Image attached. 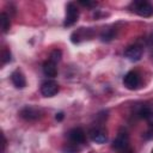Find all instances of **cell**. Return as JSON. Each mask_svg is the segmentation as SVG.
<instances>
[{
	"label": "cell",
	"mask_w": 153,
	"mask_h": 153,
	"mask_svg": "<svg viewBox=\"0 0 153 153\" xmlns=\"http://www.w3.org/2000/svg\"><path fill=\"white\" fill-rule=\"evenodd\" d=\"M2 140H4V148H2V153H5V151H6V143H7L5 135H2Z\"/></svg>",
	"instance_id": "cell-22"
},
{
	"label": "cell",
	"mask_w": 153,
	"mask_h": 153,
	"mask_svg": "<svg viewBox=\"0 0 153 153\" xmlns=\"http://www.w3.org/2000/svg\"><path fill=\"white\" fill-rule=\"evenodd\" d=\"M63 151L66 152V153H76L78 151H79V148H78V146H75V145H73V143H68V145H66L65 147H63Z\"/></svg>",
	"instance_id": "cell-16"
},
{
	"label": "cell",
	"mask_w": 153,
	"mask_h": 153,
	"mask_svg": "<svg viewBox=\"0 0 153 153\" xmlns=\"http://www.w3.org/2000/svg\"><path fill=\"white\" fill-rule=\"evenodd\" d=\"M93 36V31L91 29H85V27H80L76 31H74L71 36V41L73 43H79L82 39H88Z\"/></svg>",
	"instance_id": "cell-9"
},
{
	"label": "cell",
	"mask_w": 153,
	"mask_h": 153,
	"mask_svg": "<svg viewBox=\"0 0 153 153\" xmlns=\"http://www.w3.org/2000/svg\"><path fill=\"white\" fill-rule=\"evenodd\" d=\"M11 81L17 88H24L26 86V79L25 75L20 69H16L11 73Z\"/></svg>",
	"instance_id": "cell-11"
},
{
	"label": "cell",
	"mask_w": 153,
	"mask_h": 153,
	"mask_svg": "<svg viewBox=\"0 0 153 153\" xmlns=\"http://www.w3.org/2000/svg\"><path fill=\"white\" fill-rule=\"evenodd\" d=\"M88 135H90V139L96 142V143H105L106 140H108V135H106V130L102 127H94L92 129H90L88 131Z\"/></svg>",
	"instance_id": "cell-8"
},
{
	"label": "cell",
	"mask_w": 153,
	"mask_h": 153,
	"mask_svg": "<svg viewBox=\"0 0 153 153\" xmlns=\"http://www.w3.org/2000/svg\"><path fill=\"white\" fill-rule=\"evenodd\" d=\"M129 8L131 12H134L137 16L143 17V18H148V17L153 16V5L148 1H143V0L133 1V2H130Z\"/></svg>",
	"instance_id": "cell-1"
},
{
	"label": "cell",
	"mask_w": 153,
	"mask_h": 153,
	"mask_svg": "<svg viewBox=\"0 0 153 153\" xmlns=\"http://www.w3.org/2000/svg\"><path fill=\"white\" fill-rule=\"evenodd\" d=\"M151 153H153V148H152V151H151Z\"/></svg>",
	"instance_id": "cell-24"
},
{
	"label": "cell",
	"mask_w": 153,
	"mask_h": 153,
	"mask_svg": "<svg viewBox=\"0 0 153 153\" xmlns=\"http://www.w3.org/2000/svg\"><path fill=\"white\" fill-rule=\"evenodd\" d=\"M43 73L45 76L48 78H55L57 75V68H56V63L51 60H47L44 63H43Z\"/></svg>",
	"instance_id": "cell-12"
},
{
	"label": "cell",
	"mask_w": 153,
	"mask_h": 153,
	"mask_svg": "<svg viewBox=\"0 0 153 153\" xmlns=\"http://www.w3.org/2000/svg\"><path fill=\"white\" fill-rule=\"evenodd\" d=\"M59 90V85L55 80H45L41 85V93L44 97H54Z\"/></svg>",
	"instance_id": "cell-7"
},
{
	"label": "cell",
	"mask_w": 153,
	"mask_h": 153,
	"mask_svg": "<svg viewBox=\"0 0 153 153\" xmlns=\"http://www.w3.org/2000/svg\"><path fill=\"white\" fill-rule=\"evenodd\" d=\"M79 4L84 7H87V8H93V7L97 6L96 1H79Z\"/></svg>",
	"instance_id": "cell-18"
},
{
	"label": "cell",
	"mask_w": 153,
	"mask_h": 153,
	"mask_svg": "<svg viewBox=\"0 0 153 153\" xmlns=\"http://www.w3.org/2000/svg\"><path fill=\"white\" fill-rule=\"evenodd\" d=\"M10 61H11V51L5 48V49L2 50V65L7 63V62H10Z\"/></svg>",
	"instance_id": "cell-17"
},
{
	"label": "cell",
	"mask_w": 153,
	"mask_h": 153,
	"mask_svg": "<svg viewBox=\"0 0 153 153\" xmlns=\"http://www.w3.org/2000/svg\"><path fill=\"white\" fill-rule=\"evenodd\" d=\"M123 85L128 90H137L141 85V76L136 71H129L123 76Z\"/></svg>",
	"instance_id": "cell-3"
},
{
	"label": "cell",
	"mask_w": 153,
	"mask_h": 153,
	"mask_svg": "<svg viewBox=\"0 0 153 153\" xmlns=\"http://www.w3.org/2000/svg\"><path fill=\"white\" fill-rule=\"evenodd\" d=\"M124 56L130 61H139L142 57V48L137 44L129 45L124 50Z\"/></svg>",
	"instance_id": "cell-10"
},
{
	"label": "cell",
	"mask_w": 153,
	"mask_h": 153,
	"mask_svg": "<svg viewBox=\"0 0 153 153\" xmlns=\"http://www.w3.org/2000/svg\"><path fill=\"white\" fill-rule=\"evenodd\" d=\"M63 117H65L63 112H59V114H56V116H55L56 121H62V120H63Z\"/></svg>",
	"instance_id": "cell-21"
},
{
	"label": "cell",
	"mask_w": 153,
	"mask_h": 153,
	"mask_svg": "<svg viewBox=\"0 0 153 153\" xmlns=\"http://www.w3.org/2000/svg\"><path fill=\"white\" fill-rule=\"evenodd\" d=\"M146 121H147V123H148L151 127H153V111L146 117Z\"/></svg>",
	"instance_id": "cell-20"
},
{
	"label": "cell",
	"mask_w": 153,
	"mask_h": 153,
	"mask_svg": "<svg viewBox=\"0 0 153 153\" xmlns=\"http://www.w3.org/2000/svg\"><path fill=\"white\" fill-rule=\"evenodd\" d=\"M143 137L146 139V140H149V139H152L153 137V127H151L145 134H143Z\"/></svg>",
	"instance_id": "cell-19"
},
{
	"label": "cell",
	"mask_w": 153,
	"mask_h": 153,
	"mask_svg": "<svg viewBox=\"0 0 153 153\" xmlns=\"http://www.w3.org/2000/svg\"><path fill=\"white\" fill-rule=\"evenodd\" d=\"M61 56H62V53L60 49H54L51 53H50V56H49V60L54 61L55 63H57L60 60H61Z\"/></svg>",
	"instance_id": "cell-15"
},
{
	"label": "cell",
	"mask_w": 153,
	"mask_h": 153,
	"mask_svg": "<svg viewBox=\"0 0 153 153\" xmlns=\"http://www.w3.org/2000/svg\"><path fill=\"white\" fill-rule=\"evenodd\" d=\"M68 139H69V142L75 145V146H79L81 143L85 142V139H86V135H85V131L82 130V128L80 127H76V128H73L68 131L67 134Z\"/></svg>",
	"instance_id": "cell-6"
},
{
	"label": "cell",
	"mask_w": 153,
	"mask_h": 153,
	"mask_svg": "<svg viewBox=\"0 0 153 153\" xmlns=\"http://www.w3.org/2000/svg\"><path fill=\"white\" fill-rule=\"evenodd\" d=\"M122 153H134V152H133V149H130V148H126V149L122 151Z\"/></svg>",
	"instance_id": "cell-23"
},
{
	"label": "cell",
	"mask_w": 153,
	"mask_h": 153,
	"mask_svg": "<svg viewBox=\"0 0 153 153\" xmlns=\"http://www.w3.org/2000/svg\"><path fill=\"white\" fill-rule=\"evenodd\" d=\"M19 116L25 121H37L42 117V111L38 108L26 105L19 111Z\"/></svg>",
	"instance_id": "cell-4"
},
{
	"label": "cell",
	"mask_w": 153,
	"mask_h": 153,
	"mask_svg": "<svg viewBox=\"0 0 153 153\" xmlns=\"http://www.w3.org/2000/svg\"><path fill=\"white\" fill-rule=\"evenodd\" d=\"M128 143H129V135L126 130H120L117 136L114 139L111 147L116 151H123L126 148H128Z\"/></svg>",
	"instance_id": "cell-5"
},
{
	"label": "cell",
	"mask_w": 153,
	"mask_h": 153,
	"mask_svg": "<svg viewBox=\"0 0 153 153\" xmlns=\"http://www.w3.org/2000/svg\"><path fill=\"white\" fill-rule=\"evenodd\" d=\"M115 36H116V32H115L114 29H105L102 32L100 38H102L103 42H110V41H112L115 38Z\"/></svg>",
	"instance_id": "cell-14"
},
{
	"label": "cell",
	"mask_w": 153,
	"mask_h": 153,
	"mask_svg": "<svg viewBox=\"0 0 153 153\" xmlns=\"http://www.w3.org/2000/svg\"><path fill=\"white\" fill-rule=\"evenodd\" d=\"M79 18V10L75 2H68L66 5V17H65V22H63V26L68 27L72 26L76 23Z\"/></svg>",
	"instance_id": "cell-2"
},
{
	"label": "cell",
	"mask_w": 153,
	"mask_h": 153,
	"mask_svg": "<svg viewBox=\"0 0 153 153\" xmlns=\"http://www.w3.org/2000/svg\"><path fill=\"white\" fill-rule=\"evenodd\" d=\"M10 26H11V20H10V16L6 13V12H2L1 13V30L2 32H7L10 30Z\"/></svg>",
	"instance_id": "cell-13"
}]
</instances>
